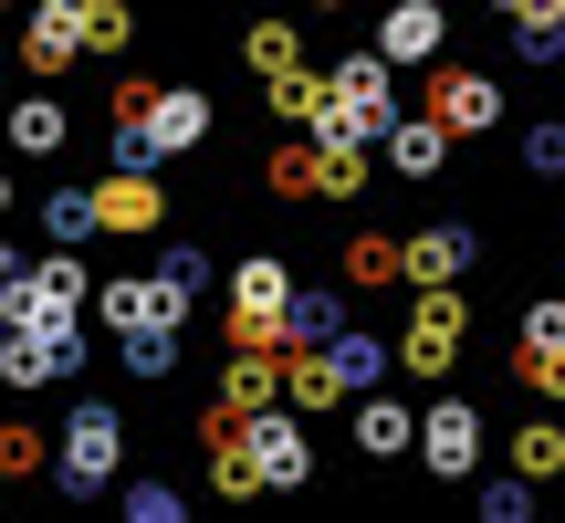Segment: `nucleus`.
Here are the masks:
<instances>
[{
	"label": "nucleus",
	"mask_w": 565,
	"mask_h": 523,
	"mask_svg": "<svg viewBox=\"0 0 565 523\" xmlns=\"http://www.w3.org/2000/svg\"><path fill=\"white\" fill-rule=\"evenodd\" d=\"M242 63H252V74H282V63H303L294 21H252V32H242Z\"/></svg>",
	"instance_id": "29"
},
{
	"label": "nucleus",
	"mask_w": 565,
	"mask_h": 523,
	"mask_svg": "<svg viewBox=\"0 0 565 523\" xmlns=\"http://www.w3.org/2000/svg\"><path fill=\"white\" fill-rule=\"evenodd\" d=\"M0 221H11V158H0Z\"/></svg>",
	"instance_id": "37"
},
{
	"label": "nucleus",
	"mask_w": 565,
	"mask_h": 523,
	"mask_svg": "<svg viewBox=\"0 0 565 523\" xmlns=\"http://www.w3.org/2000/svg\"><path fill=\"white\" fill-rule=\"evenodd\" d=\"M263 189H273V200H324V147H315V126L282 137L273 158H263Z\"/></svg>",
	"instance_id": "17"
},
{
	"label": "nucleus",
	"mask_w": 565,
	"mask_h": 523,
	"mask_svg": "<svg viewBox=\"0 0 565 523\" xmlns=\"http://www.w3.org/2000/svg\"><path fill=\"white\" fill-rule=\"evenodd\" d=\"M282 398V345H231V366H221V408H273Z\"/></svg>",
	"instance_id": "16"
},
{
	"label": "nucleus",
	"mask_w": 565,
	"mask_h": 523,
	"mask_svg": "<svg viewBox=\"0 0 565 523\" xmlns=\"http://www.w3.org/2000/svg\"><path fill=\"white\" fill-rule=\"evenodd\" d=\"M461 273H471V231H461V221L408 231V282H461Z\"/></svg>",
	"instance_id": "18"
},
{
	"label": "nucleus",
	"mask_w": 565,
	"mask_h": 523,
	"mask_svg": "<svg viewBox=\"0 0 565 523\" xmlns=\"http://www.w3.org/2000/svg\"><path fill=\"white\" fill-rule=\"evenodd\" d=\"M482 523H534V482L513 471V482H482Z\"/></svg>",
	"instance_id": "32"
},
{
	"label": "nucleus",
	"mask_w": 565,
	"mask_h": 523,
	"mask_svg": "<svg viewBox=\"0 0 565 523\" xmlns=\"http://www.w3.org/2000/svg\"><path fill=\"white\" fill-rule=\"evenodd\" d=\"M335 324H345V303L324 293V282H315V293H303V282H294V314H282V345H324V335H335Z\"/></svg>",
	"instance_id": "27"
},
{
	"label": "nucleus",
	"mask_w": 565,
	"mask_h": 523,
	"mask_svg": "<svg viewBox=\"0 0 565 523\" xmlns=\"http://www.w3.org/2000/svg\"><path fill=\"white\" fill-rule=\"evenodd\" d=\"M513 471H524V482H555L565 471V419H524L513 429Z\"/></svg>",
	"instance_id": "26"
},
{
	"label": "nucleus",
	"mask_w": 565,
	"mask_h": 523,
	"mask_svg": "<svg viewBox=\"0 0 565 523\" xmlns=\"http://www.w3.org/2000/svg\"><path fill=\"white\" fill-rule=\"evenodd\" d=\"M419 461H429V482H471V471H482V408L471 398H429L419 408Z\"/></svg>",
	"instance_id": "8"
},
{
	"label": "nucleus",
	"mask_w": 565,
	"mask_h": 523,
	"mask_svg": "<svg viewBox=\"0 0 565 523\" xmlns=\"http://www.w3.org/2000/svg\"><path fill=\"white\" fill-rule=\"evenodd\" d=\"M356 450L366 461H408L419 450V408L387 398V387H356Z\"/></svg>",
	"instance_id": "15"
},
{
	"label": "nucleus",
	"mask_w": 565,
	"mask_h": 523,
	"mask_svg": "<svg viewBox=\"0 0 565 523\" xmlns=\"http://www.w3.org/2000/svg\"><path fill=\"white\" fill-rule=\"evenodd\" d=\"M42 242H105L95 189H42Z\"/></svg>",
	"instance_id": "23"
},
{
	"label": "nucleus",
	"mask_w": 565,
	"mask_h": 523,
	"mask_svg": "<svg viewBox=\"0 0 565 523\" xmlns=\"http://www.w3.org/2000/svg\"><path fill=\"white\" fill-rule=\"evenodd\" d=\"M126 482V408L116 398H84L74 419L53 429V492L63 503H95V492Z\"/></svg>",
	"instance_id": "2"
},
{
	"label": "nucleus",
	"mask_w": 565,
	"mask_h": 523,
	"mask_svg": "<svg viewBox=\"0 0 565 523\" xmlns=\"http://www.w3.org/2000/svg\"><path fill=\"white\" fill-rule=\"evenodd\" d=\"M189 303L200 293H179V282L147 262V273H116V282H95V324L105 335H147V324H189Z\"/></svg>",
	"instance_id": "6"
},
{
	"label": "nucleus",
	"mask_w": 565,
	"mask_h": 523,
	"mask_svg": "<svg viewBox=\"0 0 565 523\" xmlns=\"http://www.w3.org/2000/svg\"><path fill=\"white\" fill-rule=\"evenodd\" d=\"M11 273H21V252H11V231H0V282H11Z\"/></svg>",
	"instance_id": "36"
},
{
	"label": "nucleus",
	"mask_w": 565,
	"mask_h": 523,
	"mask_svg": "<svg viewBox=\"0 0 565 523\" xmlns=\"http://www.w3.org/2000/svg\"><path fill=\"white\" fill-rule=\"evenodd\" d=\"M492 11H503V21H513V11H524V0H492Z\"/></svg>",
	"instance_id": "39"
},
{
	"label": "nucleus",
	"mask_w": 565,
	"mask_h": 523,
	"mask_svg": "<svg viewBox=\"0 0 565 523\" xmlns=\"http://www.w3.org/2000/svg\"><path fill=\"white\" fill-rule=\"evenodd\" d=\"M513 53H524V63H555L565 53V21H513Z\"/></svg>",
	"instance_id": "35"
},
{
	"label": "nucleus",
	"mask_w": 565,
	"mask_h": 523,
	"mask_svg": "<svg viewBox=\"0 0 565 523\" xmlns=\"http://www.w3.org/2000/svg\"><path fill=\"white\" fill-rule=\"evenodd\" d=\"M84 53L126 63V53H137V11H126V0H84Z\"/></svg>",
	"instance_id": "25"
},
{
	"label": "nucleus",
	"mask_w": 565,
	"mask_h": 523,
	"mask_svg": "<svg viewBox=\"0 0 565 523\" xmlns=\"http://www.w3.org/2000/svg\"><path fill=\"white\" fill-rule=\"evenodd\" d=\"M377 282H408V242L356 231V242H345V293H377Z\"/></svg>",
	"instance_id": "20"
},
{
	"label": "nucleus",
	"mask_w": 565,
	"mask_h": 523,
	"mask_svg": "<svg viewBox=\"0 0 565 523\" xmlns=\"http://www.w3.org/2000/svg\"><path fill=\"white\" fill-rule=\"evenodd\" d=\"M84 63V0H21V74L53 84Z\"/></svg>",
	"instance_id": "7"
},
{
	"label": "nucleus",
	"mask_w": 565,
	"mask_h": 523,
	"mask_svg": "<svg viewBox=\"0 0 565 523\" xmlns=\"http://www.w3.org/2000/svg\"><path fill=\"white\" fill-rule=\"evenodd\" d=\"M555 314H565V293H555Z\"/></svg>",
	"instance_id": "42"
},
{
	"label": "nucleus",
	"mask_w": 565,
	"mask_h": 523,
	"mask_svg": "<svg viewBox=\"0 0 565 523\" xmlns=\"http://www.w3.org/2000/svg\"><path fill=\"white\" fill-rule=\"evenodd\" d=\"M377 53L387 63H440L450 53V11L440 0H387L377 11Z\"/></svg>",
	"instance_id": "13"
},
{
	"label": "nucleus",
	"mask_w": 565,
	"mask_h": 523,
	"mask_svg": "<svg viewBox=\"0 0 565 523\" xmlns=\"http://www.w3.org/2000/svg\"><path fill=\"white\" fill-rule=\"evenodd\" d=\"M303 11H345V0H303Z\"/></svg>",
	"instance_id": "38"
},
{
	"label": "nucleus",
	"mask_w": 565,
	"mask_h": 523,
	"mask_svg": "<svg viewBox=\"0 0 565 523\" xmlns=\"http://www.w3.org/2000/svg\"><path fill=\"white\" fill-rule=\"evenodd\" d=\"M0 11H21V0H0Z\"/></svg>",
	"instance_id": "41"
},
{
	"label": "nucleus",
	"mask_w": 565,
	"mask_h": 523,
	"mask_svg": "<svg viewBox=\"0 0 565 523\" xmlns=\"http://www.w3.org/2000/svg\"><path fill=\"white\" fill-rule=\"evenodd\" d=\"M513 366H524L534 398H565V345H555V335H524V356H513Z\"/></svg>",
	"instance_id": "31"
},
{
	"label": "nucleus",
	"mask_w": 565,
	"mask_h": 523,
	"mask_svg": "<svg viewBox=\"0 0 565 523\" xmlns=\"http://www.w3.org/2000/svg\"><path fill=\"white\" fill-rule=\"evenodd\" d=\"M116 366H126V377H147V387H158V377H179V324H147V335H116Z\"/></svg>",
	"instance_id": "24"
},
{
	"label": "nucleus",
	"mask_w": 565,
	"mask_h": 523,
	"mask_svg": "<svg viewBox=\"0 0 565 523\" xmlns=\"http://www.w3.org/2000/svg\"><path fill=\"white\" fill-rule=\"evenodd\" d=\"M63 147H74V105H63L53 84L11 95V158H63Z\"/></svg>",
	"instance_id": "14"
},
{
	"label": "nucleus",
	"mask_w": 565,
	"mask_h": 523,
	"mask_svg": "<svg viewBox=\"0 0 565 523\" xmlns=\"http://www.w3.org/2000/svg\"><path fill=\"white\" fill-rule=\"evenodd\" d=\"M429 116H440L450 137H492V126H503V84H492L482 63H450V74L429 84Z\"/></svg>",
	"instance_id": "11"
},
{
	"label": "nucleus",
	"mask_w": 565,
	"mask_h": 523,
	"mask_svg": "<svg viewBox=\"0 0 565 523\" xmlns=\"http://www.w3.org/2000/svg\"><path fill=\"white\" fill-rule=\"evenodd\" d=\"M32 471H53V440L32 419H0V482H32Z\"/></svg>",
	"instance_id": "28"
},
{
	"label": "nucleus",
	"mask_w": 565,
	"mask_h": 523,
	"mask_svg": "<svg viewBox=\"0 0 565 523\" xmlns=\"http://www.w3.org/2000/svg\"><path fill=\"white\" fill-rule=\"evenodd\" d=\"M95 221H105V242H137V231H158V221H168L158 168H105V179H95Z\"/></svg>",
	"instance_id": "10"
},
{
	"label": "nucleus",
	"mask_w": 565,
	"mask_h": 523,
	"mask_svg": "<svg viewBox=\"0 0 565 523\" xmlns=\"http://www.w3.org/2000/svg\"><path fill=\"white\" fill-rule=\"evenodd\" d=\"M282 398H294V408H335L345 398L335 356H324V345H282Z\"/></svg>",
	"instance_id": "19"
},
{
	"label": "nucleus",
	"mask_w": 565,
	"mask_h": 523,
	"mask_svg": "<svg viewBox=\"0 0 565 523\" xmlns=\"http://www.w3.org/2000/svg\"><path fill=\"white\" fill-rule=\"evenodd\" d=\"M126 523H189V492L147 471V482H126Z\"/></svg>",
	"instance_id": "30"
},
{
	"label": "nucleus",
	"mask_w": 565,
	"mask_h": 523,
	"mask_svg": "<svg viewBox=\"0 0 565 523\" xmlns=\"http://www.w3.org/2000/svg\"><path fill=\"white\" fill-rule=\"evenodd\" d=\"M263 105L282 126H315V105H324V74L315 63H282V74H263Z\"/></svg>",
	"instance_id": "22"
},
{
	"label": "nucleus",
	"mask_w": 565,
	"mask_h": 523,
	"mask_svg": "<svg viewBox=\"0 0 565 523\" xmlns=\"http://www.w3.org/2000/svg\"><path fill=\"white\" fill-rule=\"evenodd\" d=\"M282 314H294V262L242 252L231 262V345H282Z\"/></svg>",
	"instance_id": "4"
},
{
	"label": "nucleus",
	"mask_w": 565,
	"mask_h": 523,
	"mask_svg": "<svg viewBox=\"0 0 565 523\" xmlns=\"http://www.w3.org/2000/svg\"><path fill=\"white\" fill-rule=\"evenodd\" d=\"M158 273L179 282V293H210V252H200V242H179V252H158Z\"/></svg>",
	"instance_id": "34"
},
{
	"label": "nucleus",
	"mask_w": 565,
	"mask_h": 523,
	"mask_svg": "<svg viewBox=\"0 0 565 523\" xmlns=\"http://www.w3.org/2000/svg\"><path fill=\"white\" fill-rule=\"evenodd\" d=\"M450 147H461V137H450L440 116H398V126H387V137H377V158H387V179L429 189V179H440V168H450Z\"/></svg>",
	"instance_id": "12"
},
{
	"label": "nucleus",
	"mask_w": 565,
	"mask_h": 523,
	"mask_svg": "<svg viewBox=\"0 0 565 523\" xmlns=\"http://www.w3.org/2000/svg\"><path fill=\"white\" fill-rule=\"evenodd\" d=\"M324 356H335L345 398H356V387H377L387 366H398V345H377V335H356V324H335V335H324Z\"/></svg>",
	"instance_id": "21"
},
{
	"label": "nucleus",
	"mask_w": 565,
	"mask_h": 523,
	"mask_svg": "<svg viewBox=\"0 0 565 523\" xmlns=\"http://www.w3.org/2000/svg\"><path fill=\"white\" fill-rule=\"evenodd\" d=\"M242 440H252V471H263V492H303V482H315V429H303V408H294V398L252 408Z\"/></svg>",
	"instance_id": "5"
},
{
	"label": "nucleus",
	"mask_w": 565,
	"mask_h": 523,
	"mask_svg": "<svg viewBox=\"0 0 565 523\" xmlns=\"http://www.w3.org/2000/svg\"><path fill=\"white\" fill-rule=\"evenodd\" d=\"M398 126V63L366 42V53L324 63V105H315V147H377Z\"/></svg>",
	"instance_id": "1"
},
{
	"label": "nucleus",
	"mask_w": 565,
	"mask_h": 523,
	"mask_svg": "<svg viewBox=\"0 0 565 523\" xmlns=\"http://www.w3.org/2000/svg\"><path fill=\"white\" fill-rule=\"evenodd\" d=\"M524 168H534V179H565V126H555V116L524 126Z\"/></svg>",
	"instance_id": "33"
},
{
	"label": "nucleus",
	"mask_w": 565,
	"mask_h": 523,
	"mask_svg": "<svg viewBox=\"0 0 565 523\" xmlns=\"http://www.w3.org/2000/svg\"><path fill=\"white\" fill-rule=\"evenodd\" d=\"M74 366H84V324H63V335H11V324H0V387H11V398L63 387Z\"/></svg>",
	"instance_id": "9"
},
{
	"label": "nucleus",
	"mask_w": 565,
	"mask_h": 523,
	"mask_svg": "<svg viewBox=\"0 0 565 523\" xmlns=\"http://www.w3.org/2000/svg\"><path fill=\"white\" fill-rule=\"evenodd\" d=\"M461 335H471V314H461V282H419V303H408V324H398V366L408 377H450L461 366Z\"/></svg>",
	"instance_id": "3"
},
{
	"label": "nucleus",
	"mask_w": 565,
	"mask_h": 523,
	"mask_svg": "<svg viewBox=\"0 0 565 523\" xmlns=\"http://www.w3.org/2000/svg\"><path fill=\"white\" fill-rule=\"evenodd\" d=\"M0 503H11V482H0Z\"/></svg>",
	"instance_id": "40"
}]
</instances>
